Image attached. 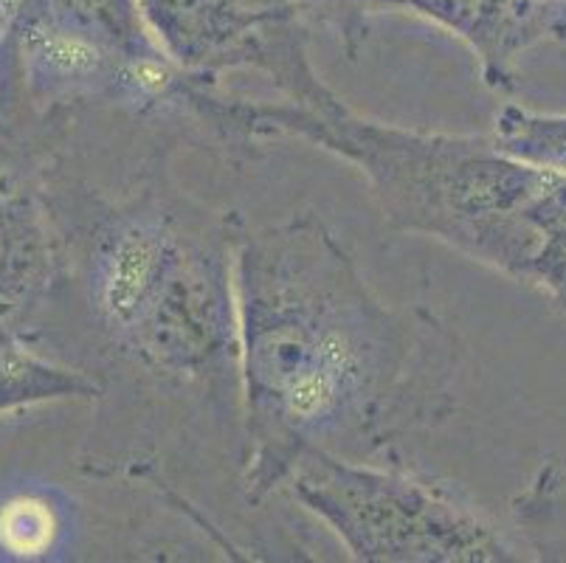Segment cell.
I'll list each match as a JSON object with an SVG mask.
<instances>
[{"mask_svg": "<svg viewBox=\"0 0 566 563\" xmlns=\"http://www.w3.org/2000/svg\"><path fill=\"white\" fill-rule=\"evenodd\" d=\"M513 521L530 550L544 561H566V468L544 465L538 477L513 502Z\"/></svg>", "mask_w": 566, "mask_h": 563, "instance_id": "8fae6325", "label": "cell"}, {"mask_svg": "<svg viewBox=\"0 0 566 563\" xmlns=\"http://www.w3.org/2000/svg\"><path fill=\"white\" fill-rule=\"evenodd\" d=\"M251 3H256V7H282V3H293V7H300L302 12L307 14L316 0H251Z\"/></svg>", "mask_w": 566, "mask_h": 563, "instance_id": "5bb4252c", "label": "cell"}, {"mask_svg": "<svg viewBox=\"0 0 566 563\" xmlns=\"http://www.w3.org/2000/svg\"><path fill=\"white\" fill-rule=\"evenodd\" d=\"M282 7H256L251 0H138L153 43L184 71L212 80L226 71L254 69L268 25Z\"/></svg>", "mask_w": 566, "mask_h": 563, "instance_id": "ba28073f", "label": "cell"}, {"mask_svg": "<svg viewBox=\"0 0 566 563\" xmlns=\"http://www.w3.org/2000/svg\"><path fill=\"white\" fill-rule=\"evenodd\" d=\"M256 71L285 96L274 105L245 100L256 142L291 136L338 155L367 178L395 229L434 237L518 282L533 248L524 206L549 169L518 161L493 136L426 133L361 116L313 69L302 14L271 23Z\"/></svg>", "mask_w": 566, "mask_h": 563, "instance_id": "7a4b0ae2", "label": "cell"}, {"mask_svg": "<svg viewBox=\"0 0 566 563\" xmlns=\"http://www.w3.org/2000/svg\"><path fill=\"white\" fill-rule=\"evenodd\" d=\"M144 378L167 389H200L240 403L231 217L198 226L130 338L116 350Z\"/></svg>", "mask_w": 566, "mask_h": 563, "instance_id": "277c9868", "label": "cell"}, {"mask_svg": "<svg viewBox=\"0 0 566 563\" xmlns=\"http://www.w3.org/2000/svg\"><path fill=\"white\" fill-rule=\"evenodd\" d=\"M82 237V296L91 322L116 353L181 257L198 226L184 211V198L161 180H150L91 211Z\"/></svg>", "mask_w": 566, "mask_h": 563, "instance_id": "5b68a950", "label": "cell"}, {"mask_svg": "<svg viewBox=\"0 0 566 563\" xmlns=\"http://www.w3.org/2000/svg\"><path fill=\"white\" fill-rule=\"evenodd\" d=\"M231 265L249 502L307 451L411 465L457 409L454 333L420 304H386L313 211L256 229L231 217Z\"/></svg>", "mask_w": 566, "mask_h": 563, "instance_id": "6da1fadb", "label": "cell"}, {"mask_svg": "<svg viewBox=\"0 0 566 563\" xmlns=\"http://www.w3.org/2000/svg\"><path fill=\"white\" fill-rule=\"evenodd\" d=\"M0 133H12V131H9V127H7V118H3V111H0Z\"/></svg>", "mask_w": 566, "mask_h": 563, "instance_id": "9a60e30c", "label": "cell"}, {"mask_svg": "<svg viewBox=\"0 0 566 563\" xmlns=\"http://www.w3.org/2000/svg\"><path fill=\"white\" fill-rule=\"evenodd\" d=\"M282 490L316 515L355 561H522V552L480 510L415 465L307 451L296 459Z\"/></svg>", "mask_w": 566, "mask_h": 563, "instance_id": "3957f363", "label": "cell"}, {"mask_svg": "<svg viewBox=\"0 0 566 563\" xmlns=\"http://www.w3.org/2000/svg\"><path fill=\"white\" fill-rule=\"evenodd\" d=\"M533 251L518 282L547 293L566 313V173L549 169L544 186L524 206Z\"/></svg>", "mask_w": 566, "mask_h": 563, "instance_id": "30bf717a", "label": "cell"}, {"mask_svg": "<svg viewBox=\"0 0 566 563\" xmlns=\"http://www.w3.org/2000/svg\"><path fill=\"white\" fill-rule=\"evenodd\" d=\"M491 136L518 161L566 173V113H533L507 105L496 116Z\"/></svg>", "mask_w": 566, "mask_h": 563, "instance_id": "4fadbf2b", "label": "cell"}, {"mask_svg": "<svg viewBox=\"0 0 566 563\" xmlns=\"http://www.w3.org/2000/svg\"><path fill=\"white\" fill-rule=\"evenodd\" d=\"M318 9L336 14L347 38L361 31L364 9H409L480 56L493 91L518 85V60L530 49L566 40V0H316Z\"/></svg>", "mask_w": 566, "mask_h": 563, "instance_id": "52a82bcc", "label": "cell"}, {"mask_svg": "<svg viewBox=\"0 0 566 563\" xmlns=\"http://www.w3.org/2000/svg\"><path fill=\"white\" fill-rule=\"evenodd\" d=\"M63 539V513L49 493L18 490L0 499V557L38 561Z\"/></svg>", "mask_w": 566, "mask_h": 563, "instance_id": "7c38bea8", "label": "cell"}, {"mask_svg": "<svg viewBox=\"0 0 566 563\" xmlns=\"http://www.w3.org/2000/svg\"><path fill=\"white\" fill-rule=\"evenodd\" d=\"M102 384L29 347L20 330L0 324V415L63 400H96Z\"/></svg>", "mask_w": 566, "mask_h": 563, "instance_id": "9c48e42d", "label": "cell"}, {"mask_svg": "<svg viewBox=\"0 0 566 563\" xmlns=\"http://www.w3.org/2000/svg\"><path fill=\"white\" fill-rule=\"evenodd\" d=\"M65 277V240L43 167L0 133V324L23 333Z\"/></svg>", "mask_w": 566, "mask_h": 563, "instance_id": "8992f818", "label": "cell"}]
</instances>
